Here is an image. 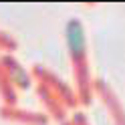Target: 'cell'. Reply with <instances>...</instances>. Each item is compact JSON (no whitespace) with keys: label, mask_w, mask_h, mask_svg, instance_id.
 Instances as JSON below:
<instances>
[{"label":"cell","mask_w":125,"mask_h":125,"mask_svg":"<svg viewBox=\"0 0 125 125\" xmlns=\"http://www.w3.org/2000/svg\"><path fill=\"white\" fill-rule=\"evenodd\" d=\"M95 91L101 95V99L105 101L109 113H111V117L115 119V125H125V111H123V107L119 105V101H117L115 93L109 89L103 81H95Z\"/></svg>","instance_id":"7a4b0ae2"},{"label":"cell","mask_w":125,"mask_h":125,"mask_svg":"<svg viewBox=\"0 0 125 125\" xmlns=\"http://www.w3.org/2000/svg\"><path fill=\"white\" fill-rule=\"evenodd\" d=\"M4 62H6V67H8V73H10V77L14 79V83H16L20 89H28L30 87V77L26 75L24 69H22L18 62H14L10 57L4 59Z\"/></svg>","instance_id":"3957f363"},{"label":"cell","mask_w":125,"mask_h":125,"mask_svg":"<svg viewBox=\"0 0 125 125\" xmlns=\"http://www.w3.org/2000/svg\"><path fill=\"white\" fill-rule=\"evenodd\" d=\"M65 41H67V51L69 59H71L73 75L77 81V93H79V101L87 105L93 91H95V83L91 81L89 73V57H87V34H85V26L79 18H71L65 26Z\"/></svg>","instance_id":"6da1fadb"}]
</instances>
